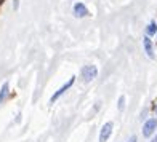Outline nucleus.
Segmentation results:
<instances>
[{
  "label": "nucleus",
  "instance_id": "obj_5",
  "mask_svg": "<svg viewBox=\"0 0 157 142\" xmlns=\"http://www.w3.org/2000/svg\"><path fill=\"white\" fill-rule=\"evenodd\" d=\"M74 15H75V18H85V16L88 15L87 6H85L83 3H80V2H77L74 5Z\"/></svg>",
  "mask_w": 157,
  "mask_h": 142
},
{
  "label": "nucleus",
  "instance_id": "obj_3",
  "mask_svg": "<svg viewBox=\"0 0 157 142\" xmlns=\"http://www.w3.org/2000/svg\"><path fill=\"white\" fill-rule=\"evenodd\" d=\"M96 75H98V69H96V66H85L83 69H82V77H83V82H91L93 78H96Z\"/></svg>",
  "mask_w": 157,
  "mask_h": 142
},
{
  "label": "nucleus",
  "instance_id": "obj_6",
  "mask_svg": "<svg viewBox=\"0 0 157 142\" xmlns=\"http://www.w3.org/2000/svg\"><path fill=\"white\" fill-rule=\"evenodd\" d=\"M143 45H144L146 54L152 59V58H154V48H152V42H151V38H149V35H146V37L143 38Z\"/></svg>",
  "mask_w": 157,
  "mask_h": 142
},
{
  "label": "nucleus",
  "instance_id": "obj_1",
  "mask_svg": "<svg viewBox=\"0 0 157 142\" xmlns=\"http://www.w3.org/2000/svg\"><path fill=\"white\" fill-rule=\"evenodd\" d=\"M155 128H157V120L155 118H147L144 122V125H143V136L151 137L155 133Z\"/></svg>",
  "mask_w": 157,
  "mask_h": 142
},
{
  "label": "nucleus",
  "instance_id": "obj_2",
  "mask_svg": "<svg viewBox=\"0 0 157 142\" xmlns=\"http://www.w3.org/2000/svg\"><path fill=\"white\" fill-rule=\"evenodd\" d=\"M74 82H75V77H71V78L66 82V83H64L63 85V86L58 89V91H56V93L52 96V97H50V104H53V102H56V99H58V97H61L64 93H66V91L71 88V86H72V85H74Z\"/></svg>",
  "mask_w": 157,
  "mask_h": 142
},
{
  "label": "nucleus",
  "instance_id": "obj_11",
  "mask_svg": "<svg viewBox=\"0 0 157 142\" xmlns=\"http://www.w3.org/2000/svg\"><path fill=\"white\" fill-rule=\"evenodd\" d=\"M154 112H155V115H157V99H155V102H154Z\"/></svg>",
  "mask_w": 157,
  "mask_h": 142
},
{
  "label": "nucleus",
  "instance_id": "obj_9",
  "mask_svg": "<svg viewBox=\"0 0 157 142\" xmlns=\"http://www.w3.org/2000/svg\"><path fill=\"white\" fill-rule=\"evenodd\" d=\"M124 107H125V96H120L119 97V104H117V109L122 112L124 110Z\"/></svg>",
  "mask_w": 157,
  "mask_h": 142
},
{
  "label": "nucleus",
  "instance_id": "obj_8",
  "mask_svg": "<svg viewBox=\"0 0 157 142\" xmlns=\"http://www.w3.org/2000/svg\"><path fill=\"white\" fill-rule=\"evenodd\" d=\"M155 32H157V24H155V21H151L147 26V29H146V34L151 37V35H155Z\"/></svg>",
  "mask_w": 157,
  "mask_h": 142
},
{
  "label": "nucleus",
  "instance_id": "obj_12",
  "mask_svg": "<svg viewBox=\"0 0 157 142\" xmlns=\"http://www.w3.org/2000/svg\"><path fill=\"white\" fill-rule=\"evenodd\" d=\"M149 142H157V134H155V136H154V137H152L151 140H149Z\"/></svg>",
  "mask_w": 157,
  "mask_h": 142
},
{
  "label": "nucleus",
  "instance_id": "obj_10",
  "mask_svg": "<svg viewBox=\"0 0 157 142\" xmlns=\"http://www.w3.org/2000/svg\"><path fill=\"white\" fill-rule=\"evenodd\" d=\"M138 139H136V136H132L130 139H128V142H136Z\"/></svg>",
  "mask_w": 157,
  "mask_h": 142
},
{
  "label": "nucleus",
  "instance_id": "obj_7",
  "mask_svg": "<svg viewBox=\"0 0 157 142\" xmlns=\"http://www.w3.org/2000/svg\"><path fill=\"white\" fill-rule=\"evenodd\" d=\"M8 83H3L2 85V88H0V104L2 102H5V99H6V96H8Z\"/></svg>",
  "mask_w": 157,
  "mask_h": 142
},
{
  "label": "nucleus",
  "instance_id": "obj_13",
  "mask_svg": "<svg viewBox=\"0 0 157 142\" xmlns=\"http://www.w3.org/2000/svg\"><path fill=\"white\" fill-rule=\"evenodd\" d=\"M13 6H15V10H18V0H15V3H13Z\"/></svg>",
  "mask_w": 157,
  "mask_h": 142
},
{
  "label": "nucleus",
  "instance_id": "obj_4",
  "mask_svg": "<svg viewBox=\"0 0 157 142\" xmlns=\"http://www.w3.org/2000/svg\"><path fill=\"white\" fill-rule=\"evenodd\" d=\"M112 129H114L112 122L104 123V126L101 128V133H99V142H106V140H108L111 137V134H112Z\"/></svg>",
  "mask_w": 157,
  "mask_h": 142
}]
</instances>
